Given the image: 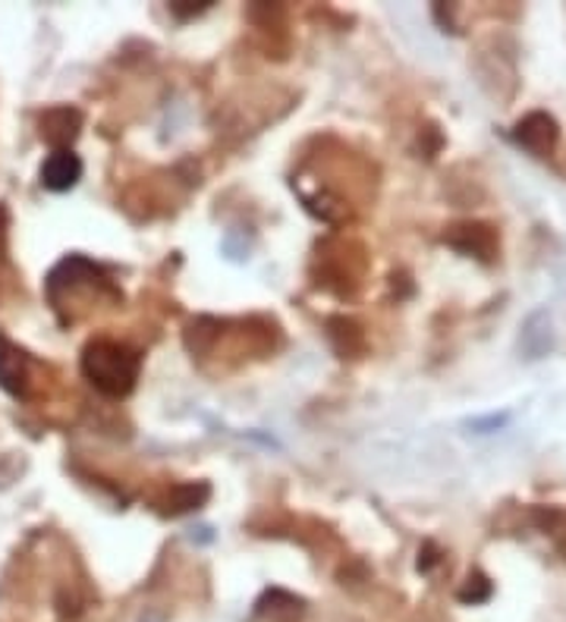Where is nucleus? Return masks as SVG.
<instances>
[{"label": "nucleus", "instance_id": "obj_1", "mask_svg": "<svg viewBox=\"0 0 566 622\" xmlns=\"http://www.w3.org/2000/svg\"><path fill=\"white\" fill-rule=\"evenodd\" d=\"M139 368H142L139 353L114 339H95L82 356L85 378L92 381V387H99L104 396H126L136 387Z\"/></svg>", "mask_w": 566, "mask_h": 622}, {"label": "nucleus", "instance_id": "obj_2", "mask_svg": "<svg viewBox=\"0 0 566 622\" xmlns=\"http://www.w3.org/2000/svg\"><path fill=\"white\" fill-rule=\"evenodd\" d=\"M79 176H82V161L70 148H57L54 154H48V161L42 168V183L50 192L73 189L76 183H79Z\"/></svg>", "mask_w": 566, "mask_h": 622}, {"label": "nucleus", "instance_id": "obj_3", "mask_svg": "<svg viewBox=\"0 0 566 622\" xmlns=\"http://www.w3.org/2000/svg\"><path fill=\"white\" fill-rule=\"evenodd\" d=\"M0 387L13 396L25 393V356L10 343H0Z\"/></svg>", "mask_w": 566, "mask_h": 622}, {"label": "nucleus", "instance_id": "obj_4", "mask_svg": "<svg viewBox=\"0 0 566 622\" xmlns=\"http://www.w3.org/2000/svg\"><path fill=\"white\" fill-rule=\"evenodd\" d=\"M517 139L529 151H535V154H544L554 139H557V129H554V120L551 117H544V114H532L525 123H519L517 129Z\"/></svg>", "mask_w": 566, "mask_h": 622}, {"label": "nucleus", "instance_id": "obj_5", "mask_svg": "<svg viewBox=\"0 0 566 622\" xmlns=\"http://www.w3.org/2000/svg\"><path fill=\"white\" fill-rule=\"evenodd\" d=\"M76 133H79V114L70 111V107H57V111H50L48 117L42 120V136L50 145L63 148L70 139H76Z\"/></svg>", "mask_w": 566, "mask_h": 622}]
</instances>
